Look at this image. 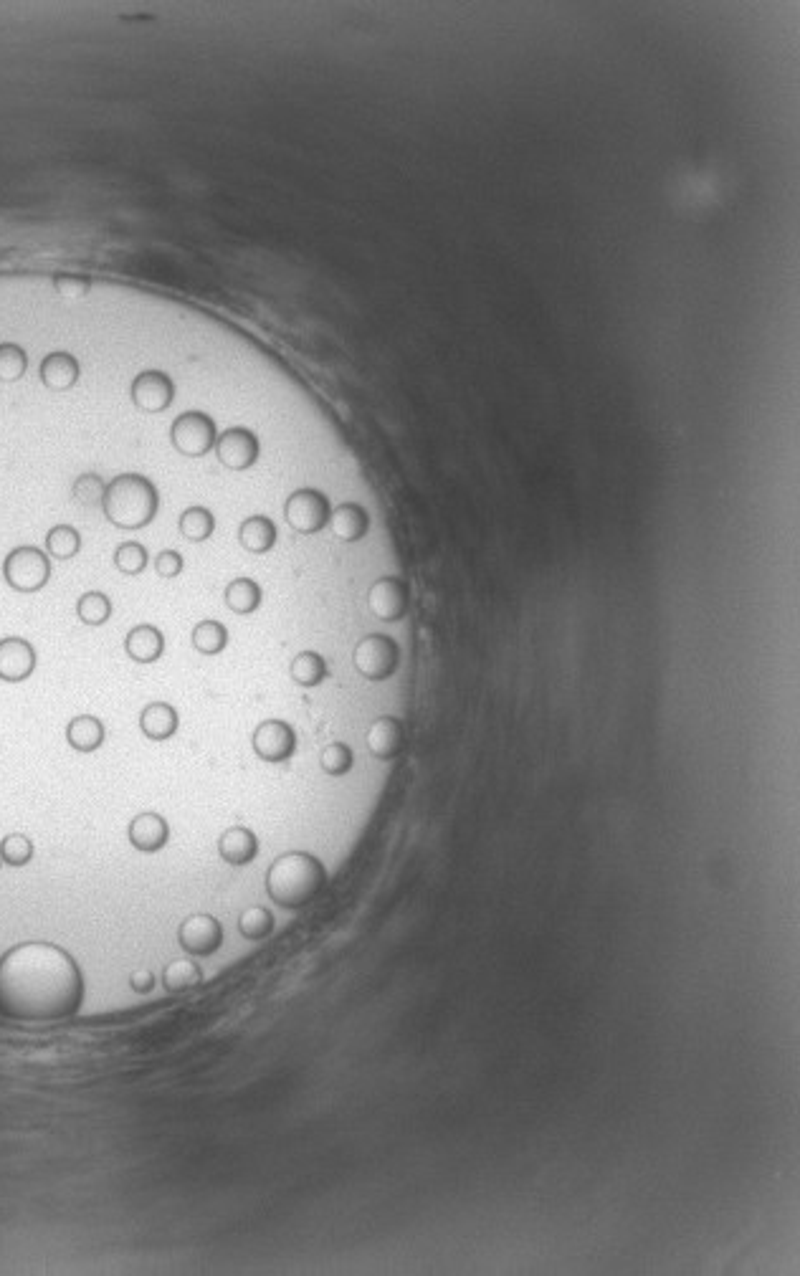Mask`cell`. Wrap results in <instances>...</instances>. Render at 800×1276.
<instances>
[{"label": "cell", "instance_id": "cell-7", "mask_svg": "<svg viewBox=\"0 0 800 1276\" xmlns=\"http://www.w3.org/2000/svg\"><path fill=\"white\" fill-rule=\"evenodd\" d=\"M332 514V504L325 492L312 487H302L292 492L284 502V520L299 535H317L327 527Z\"/></svg>", "mask_w": 800, "mask_h": 1276}, {"label": "cell", "instance_id": "cell-36", "mask_svg": "<svg viewBox=\"0 0 800 1276\" xmlns=\"http://www.w3.org/2000/svg\"><path fill=\"white\" fill-rule=\"evenodd\" d=\"M54 289L66 299H82L92 289V279L82 274H56Z\"/></svg>", "mask_w": 800, "mask_h": 1276}, {"label": "cell", "instance_id": "cell-37", "mask_svg": "<svg viewBox=\"0 0 800 1276\" xmlns=\"http://www.w3.org/2000/svg\"><path fill=\"white\" fill-rule=\"evenodd\" d=\"M185 560L178 550H163L155 557V573L165 580H173L183 573Z\"/></svg>", "mask_w": 800, "mask_h": 1276}, {"label": "cell", "instance_id": "cell-1", "mask_svg": "<svg viewBox=\"0 0 800 1276\" xmlns=\"http://www.w3.org/2000/svg\"><path fill=\"white\" fill-rule=\"evenodd\" d=\"M84 1003V975L71 952L31 940L0 955V1018L16 1023L64 1021Z\"/></svg>", "mask_w": 800, "mask_h": 1276}, {"label": "cell", "instance_id": "cell-11", "mask_svg": "<svg viewBox=\"0 0 800 1276\" xmlns=\"http://www.w3.org/2000/svg\"><path fill=\"white\" fill-rule=\"evenodd\" d=\"M216 456L226 469L231 471H246L259 461V438L251 428L246 426H233L226 428L223 433H218L216 438Z\"/></svg>", "mask_w": 800, "mask_h": 1276}, {"label": "cell", "instance_id": "cell-22", "mask_svg": "<svg viewBox=\"0 0 800 1276\" xmlns=\"http://www.w3.org/2000/svg\"><path fill=\"white\" fill-rule=\"evenodd\" d=\"M104 737H107V730H104V722L94 714H79L74 720H69L66 725V742L69 747H74L76 752H94L104 745Z\"/></svg>", "mask_w": 800, "mask_h": 1276}, {"label": "cell", "instance_id": "cell-4", "mask_svg": "<svg viewBox=\"0 0 800 1276\" xmlns=\"http://www.w3.org/2000/svg\"><path fill=\"white\" fill-rule=\"evenodd\" d=\"M3 578L16 593H38L51 580V557L41 547H13L3 560Z\"/></svg>", "mask_w": 800, "mask_h": 1276}, {"label": "cell", "instance_id": "cell-21", "mask_svg": "<svg viewBox=\"0 0 800 1276\" xmlns=\"http://www.w3.org/2000/svg\"><path fill=\"white\" fill-rule=\"evenodd\" d=\"M276 537H279L276 525L269 520V517H264V514L246 517V520L241 522V527H238V542H241V547H244L246 552H251V555H266V552L276 545Z\"/></svg>", "mask_w": 800, "mask_h": 1276}, {"label": "cell", "instance_id": "cell-29", "mask_svg": "<svg viewBox=\"0 0 800 1276\" xmlns=\"http://www.w3.org/2000/svg\"><path fill=\"white\" fill-rule=\"evenodd\" d=\"M82 550V535L71 525H54L46 532V555L54 560H71Z\"/></svg>", "mask_w": 800, "mask_h": 1276}, {"label": "cell", "instance_id": "cell-16", "mask_svg": "<svg viewBox=\"0 0 800 1276\" xmlns=\"http://www.w3.org/2000/svg\"><path fill=\"white\" fill-rule=\"evenodd\" d=\"M125 651L135 664H155L165 654V633L152 623H137L127 631Z\"/></svg>", "mask_w": 800, "mask_h": 1276}, {"label": "cell", "instance_id": "cell-39", "mask_svg": "<svg viewBox=\"0 0 800 1276\" xmlns=\"http://www.w3.org/2000/svg\"><path fill=\"white\" fill-rule=\"evenodd\" d=\"M0 869H3V859H0Z\"/></svg>", "mask_w": 800, "mask_h": 1276}, {"label": "cell", "instance_id": "cell-24", "mask_svg": "<svg viewBox=\"0 0 800 1276\" xmlns=\"http://www.w3.org/2000/svg\"><path fill=\"white\" fill-rule=\"evenodd\" d=\"M223 601L238 616H249V613L259 611L261 601H264V590L251 578H233L223 590Z\"/></svg>", "mask_w": 800, "mask_h": 1276}, {"label": "cell", "instance_id": "cell-9", "mask_svg": "<svg viewBox=\"0 0 800 1276\" xmlns=\"http://www.w3.org/2000/svg\"><path fill=\"white\" fill-rule=\"evenodd\" d=\"M178 945L193 957L213 955L223 945L221 922L208 912L190 914L178 927Z\"/></svg>", "mask_w": 800, "mask_h": 1276}, {"label": "cell", "instance_id": "cell-30", "mask_svg": "<svg viewBox=\"0 0 800 1276\" xmlns=\"http://www.w3.org/2000/svg\"><path fill=\"white\" fill-rule=\"evenodd\" d=\"M147 563H150V552L142 542L130 540V542H122V545L114 550V568L119 570L122 575H142L147 570Z\"/></svg>", "mask_w": 800, "mask_h": 1276}, {"label": "cell", "instance_id": "cell-38", "mask_svg": "<svg viewBox=\"0 0 800 1276\" xmlns=\"http://www.w3.org/2000/svg\"><path fill=\"white\" fill-rule=\"evenodd\" d=\"M127 983H130V988L135 990V993L147 995L152 988H155V975H152L147 968L132 970L130 978H127Z\"/></svg>", "mask_w": 800, "mask_h": 1276}, {"label": "cell", "instance_id": "cell-25", "mask_svg": "<svg viewBox=\"0 0 800 1276\" xmlns=\"http://www.w3.org/2000/svg\"><path fill=\"white\" fill-rule=\"evenodd\" d=\"M190 644L203 656L223 654L228 646V628L216 618H206V621L195 623L193 633H190Z\"/></svg>", "mask_w": 800, "mask_h": 1276}, {"label": "cell", "instance_id": "cell-20", "mask_svg": "<svg viewBox=\"0 0 800 1276\" xmlns=\"http://www.w3.org/2000/svg\"><path fill=\"white\" fill-rule=\"evenodd\" d=\"M178 709L170 702H150L140 712V732L152 742H165L178 732Z\"/></svg>", "mask_w": 800, "mask_h": 1276}, {"label": "cell", "instance_id": "cell-19", "mask_svg": "<svg viewBox=\"0 0 800 1276\" xmlns=\"http://www.w3.org/2000/svg\"><path fill=\"white\" fill-rule=\"evenodd\" d=\"M218 854L231 866H246L259 854V839L251 828L231 826L218 839Z\"/></svg>", "mask_w": 800, "mask_h": 1276}, {"label": "cell", "instance_id": "cell-15", "mask_svg": "<svg viewBox=\"0 0 800 1276\" xmlns=\"http://www.w3.org/2000/svg\"><path fill=\"white\" fill-rule=\"evenodd\" d=\"M370 755L388 763L406 750V727L398 717H378L368 730Z\"/></svg>", "mask_w": 800, "mask_h": 1276}, {"label": "cell", "instance_id": "cell-8", "mask_svg": "<svg viewBox=\"0 0 800 1276\" xmlns=\"http://www.w3.org/2000/svg\"><path fill=\"white\" fill-rule=\"evenodd\" d=\"M408 603H411V590L403 578L383 575L368 588L370 613L383 623H398L400 618H406Z\"/></svg>", "mask_w": 800, "mask_h": 1276}, {"label": "cell", "instance_id": "cell-17", "mask_svg": "<svg viewBox=\"0 0 800 1276\" xmlns=\"http://www.w3.org/2000/svg\"><path fill=\"white\" fill-rule=\"evenodd\" d=\"M38 375H41V383H44L49 390H54V393H66V390H71L76 383H79L82 365H79V360H76L71 352H51V355H46L44 360H41Z\"/></svg>", "mask_w": 800, "mask_h": 1276}, {"label": "cell", "instance_id": "cell-27", "mask_svg": "<svg viewBox=\"0 0 800 1276\" xmlns=\"http://www.w3.org/2000/svg\"><path fill=\"white\" fill-rule=\"evenodd\" d=\"M203 983V970L193 960H173L163 970V988L168 993L178 995L185 990H193Z\"/></svg>", "mask_w": 800, "mask_h": 1276}, {"label": "cell", "instance_id": "cell-26", "mask_svg": "<svg viewBox=\"0 0 800 1276\" xmlns=\"http://www.w3.org/2000/svg\"><path fill=\"white\" fill-rule=\"evenodd\" d=\"M178 527H180V535H183L188 542H206L208 537L216 532V517H213L211 509L203 507V504H193V507H188L183 514H180Z\"/></svg>", "mask_w": 800, "mask_h": 1276}, {"label": "cell", "instance_id": "cell-35", "mask_svg": "<svg viewBox=\"0 0 800 1276\" xmlns=\"http://www.w3.org/2000/svg\"><path fill=\"white\" fill-rule=\"evenodd\" d=\"M107 482L99 474H82L71 487V494L82 507H102Z\"/></svg>", "mask_w": 800, "mask_h": 1276}, {"label": "cell", "instance_id": "cell-3", "mask_svg": "<svg viewBox=\"0 0 800 1276\" xmlns=\"http://www.w3.org/2000/svg\"><path fill=\"white\" fill-rule=\"evenodd\" d=\"M160 494L155 484L142 474H119L107 484L102 512L107 522L127 532L142 530L155 520Z\"/></svg>", "mask_w": 800, "mask_h": 1276}, {"label": "cell", "instance_id": "cell-12", "mask_svg": "<svg viewBox=\"0 0 800 1276\" xmlns=\"http://www.w3.org/2000/svg\"><path fill=\"white\" fill-rule=\"evenodd\" d=\"M251 745L264 763H287L297 750V732L284 720H264L254 730Z\"/></svg>", "mask_w": 800, "mask_h": 1276}, {"label": "cell", "instance_id": "cell-28", "mask_svg": "<svg viewBox=\"0 0 800 1276\" xmlns=\"http://www.w3.org/2000/svg\"><path fill=\"white\" fill-rule=\"evenodd\" d=\"M76 616L84 626L99 628L112 618V601L102 590H87V593L76 601Z\"/></svg>", "mask_w": 800, "mask_h": 1276}, {"label": "cell", "instance_id": "cell-23", "mask_svg": "<svg viewBox=\"0 0 800 1276\" xmlns=\"http://www.w3.org/2000/svg\"><path fill=\"white\" fill-rule=\"evenodd\" d=\"M289 676H292L294 684L304 689L319 687L330 676V664L317 651H299L289 664Z\"/></svg>", "mask_w": 800, "mask_h": 1276}, {"label": "cell", "instance_id": "cell-34", "mask_svg": "<svg viewBox=\"0 0 800 1276\" xmlns=\"http://www.w3.org/2000/svg\"><path fill=\"white\" fill-rule=\"evenodd\" d=\"M33 851H36L33 849V841L28 839L26 833H8L6 839L0 841V859H3V864L16 866V869L31 864Z\"/></svg>", "mask_w": 800, "mask_h": 1276}, {"label": "cell", "instance_id": "cell-5", "mask_svg": "<svg viewBox=\"0 0 800 1276\" xmlns=\"http://www.w3.org/2000/svg\"><path fill=\"white\" fill-rule=\"evenodd\" d=\"M352 666L368 682H385L400 666L398 641L385 633H368L352 649Z\"/></svg>", "mask_w": 800, "mask_h": 1276}, {"label": "cell", "instance_id": "cell-33", "mask_svg": "<svg viewBox=\"0 0 800 1276\" xmlns=\"http://www.w3.org/2000/svg\"><path fill=\"white\" fill-rule=\"evenodd\" d=\"M28 355L16 342H0V383H16L26 375Z\"/></svg>", "mask_w": 800, "mask_h": 1276}, {"label": "cell", "instance_id": "cell-6", "mask_svg": "<svg viewBox=\"0 0 800 1276\" xmlns=\"http://www.w3.org/2000/svg\"><path fill=\"white\" fill-rule=\"evenodd\" d=\"M218 428L208 413L185 411L170 426V444L188 459H203L216 449Z\"/></svg>", "mask_w": 800, "mask_h": 1276}, {"label": "cell", "instance_id": "cell-2", "mask_svg": "<svg viewBox=\"0 0 800 1276\" xmlns=\"http://www.w3.org/2000/svg\"><path fill=\"white\" fill-rule=\"evenodd\" d=\"M325 864L309 851H287L266 871V892L284 909H302L325 889Z\"/></svg>", "mask_w": 800, "mask_h": 1276}, {"label": "cell", "instance_id": "cell-13", "mask_svg": "<svg viewBox=\"0 0 800 1276\" xmlns=\"http://www.w3.org/2000/svg\"><path fill=\"white\" fill-rule=\"evenodd\" d=\"M36 661L38 656L31 641L21 636L0 638V682H26L36 671Z\"/></svg>", "mask_w": 800, "mask_h": 1276}, {"label": "cell", "instance_id": "cell-18", "mask_svg": "<svg viewBox=\"0 0 800 1276\" xmlns=\"http://www.w3.org/2000/svg\"><path fill=\"white\" fill-rule=\"evenodd\" d=\"M327 525L340 542H360L370 530V514L363 504L342 502L332 507Z\"/></svg>", "mask_w": 800, "mask_h": 1276}, {"label": "cell", "instance_id": "cell-31", "mask_svg": "<svg viewBox=\"0 0 800 1276\" xmlns=\"http://www.w3.org/2000/svg\"><path fill=\"white\" fill-rule=\"evenodd\" d=\"M238 930H241V935L246 940H264V937H269L274 932V914L266 907H261V904H251L238 917Z\"/></svg>", "mask_w": 800, "mask_h": 1276}, {"label": "cell", "instance_id": "cell-10", "mask_svg": "<svg viewBox=\"0 0 800 1276\" xmlns=\"http://www.w3.org/2000/svg\"><path fill=\"white\" fill-rule=\"evenodd\" d=\"M130 398L142 413L157 416V413H165L170 406H173L175 383L168 373H163V370H142V373L132 380Z\"/></svg>", "mask_w": 800, "mask_h": 1276}, {"label": "cell", "instance_id": "cell-32", "mask_svg": "<svg viewBox=\"0 0 800 1276\" xmlns=\"http://www.w3.org/2000/svg\"><path fill=\"white\" fill-rule=\"evenodd\" d=\"M319 765L330 778H342L355 765V752L347 742H330L325 750L319 752Z\"/></svg>", "mask_w": 800, "mask_h": 1276}, {"label": "cell", "instance_id": "cell-14", "mask_svg": "<svg viewBox=\"0 0 800 1276\" xmlns=\"http://www.w3.org/2000/svg\"><path fill=\"white\" fill-rule=\"evenodd\" d=\"M127 839L142 854H157L170 841V823L160 813H137L127 826Z\"/></svg>", "mask_w": 800, "mask_h": 1276}]
</instances>
